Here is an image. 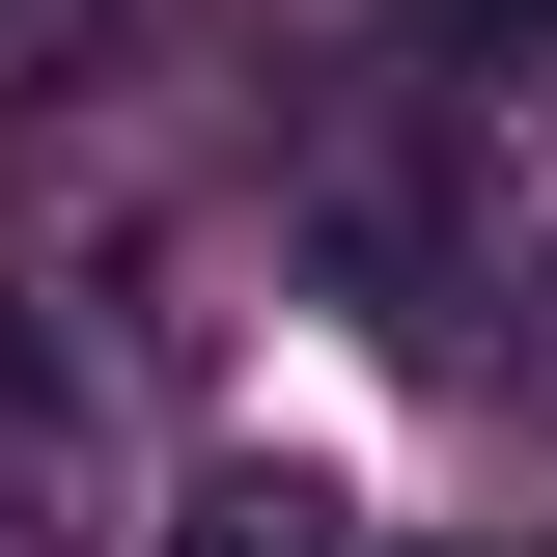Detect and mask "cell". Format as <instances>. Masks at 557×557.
I'll return each instance as SVG.
<instances>
[{
  "instance_id": "3",
  "label": "cell",
  "mask_w": 557,
  "mask_h": 557,
  "mask_svg": "<svg viewBox=\"0 0 557 557\" xmlns=\"http://www.w3.org/2000/svg\"><path fill=\"white\" fill-rule=\"evenodd\" d=\"M418 28H446V57H557V0H418Z\"/></svg>"
},
{
  "instance_id": "4",
  "label": "cell",
  "mask_w": 557,
  "mask_h": 557,
  "mask_svg": "<svg viewBox=\"0 0 557 557\" xmlns=\"http://www.w3.org/2000/svg\"><path fill=\"white\" fill-rule=\"evenodd\" d=\"M446 557H530V530H446Z\"/></svg>"
},
{
  "instance_id": "2",
  "label": "cell",
  "mask_w": 557,
  "mask_h": 557,
  "mask_svg": "<svg viewBox=\"0 0 557 557\" xmlns=\"http://www.w3.org/2000/svg\"><path fill=\"white\" fill-rule=\"evenodd\" d=\"M139 557H335V502H307V474H196Z\"/></svg>"
},
{
  "instance_id": "1",
  "label": "cell",
  "mask_w": 557,
  "mask_h": 557,
  "mask_svg": "<svg viewBox=\"0 0 557 557\" xmlns=\"http://www.w3.org/2000/svg\"><path fill=\"white\" fill-rule=\"evenodd\" d=\"M139 28H168V0H0V139L84 112V84H139Z\"/></svg>"
}]
</instances>
